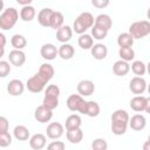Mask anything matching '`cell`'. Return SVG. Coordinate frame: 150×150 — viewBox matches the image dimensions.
<instances>
[{
  "label": "cell",
  "mask_w": 150,
  "mask_h": 150,
  "mask_svg": "<svg viewBox=\"0 0 150 150\" xmlns=\"http://www.w3.org/2000/svg\"><path fill=\"white\" fill-rule=\"evenodd\" d=\"M19 19V12L14 7L6 8L0 14V28L2 30H9L14 27Z\"/></svg>",
  "instance_id": "6da1fadb"
},
{
  "label": "cell",
  "mask_w": 150,
  "mask_h": 150,
  "mask_svg": "<svg viewBox=\"0 0 150 150\" xmlns=\"http://www.w3.org/2000/svg\"><path fill=\"white\" fill-rule=\"evenodd\" d=\"M128 33L134 39H143L150 34V22L146 20L135 21L130 25Z\"/></svg>",
  "instance_id": "7a4b0ae2"
},
{
  "label": "cell",
  "mask_w": 150,
  "mask_h": 150,
  "mask_svg": "<svg viewBox=\"0 0 150 150\" xmlns=\"http://www.w3.org/2000/svg\"><path fill=\"white\" fill-rule=\"evenodd\" d=\"M67 107L70 111H77L81 114H86V107H87V101L83 100V96L80 94H71L67 98Z\"/></svg>",
  "instance_id": "3957f363"
},
{
  "label": "cell",
  "mask_w": 150,
  "mask_h": 150,
  "mask_svg": "<svg viewBox=\"0 0 150 150\" xmlns=\"http://www.w3.org/2000/svg\"><path fill=\"white\" fill-rule=\"evenodd\" d=\"M130 108L137 112L145 111L150 114V98L144 97L142 95H136L130 100Z\"/></svg>",
  "instance_id": "277c9868"
},
{
  "label": "cell",
  "mask_w": 150,
  "mask_h": 150,
  "mask_svg": "<svg viewBox=\"0 0 150 150\" xmlns=\"http://www.w3.org/2000/svg\"><path fill=\"white\" fill-rule=\"evenodd\" d=\"M47 83L38 75V74H35V75H33L32 77H29L28 80H27V82H26V88L30 91V93H40V91H42L43 89H45V86H46Z\"/></svg>",
  "instance_id": "5b68a950"
},
{
  "label": "cell",
  "mask_w": 150,
  "mask_h": 150,
  "mask_svg": "<svg viewBox=\"0 0 150 150\" xmlns=\"http://www.w3.org/2000/svg\"><path fill=\"white\" fill-rule=\"evenodd\" d=\"M129 89L131 90L132 94L141 95L146 89V81L142 76H135L129 82Z\"/></svg>",
  "instance_id": "8992f818"
},
{
  "label": "cell",
  "mask_w": 150,
  "mask_h": 150,
  "mask_svg": "<svg viewBox=\"0 0 150 150\" xmlns=\"http://www.w3.org/2000/svg\"><path fill=\"white\" fill-rule=\"evenodd\" d=\"M53 117V110L46 108L43 104L39 105L34 111V118L40 123H47Z\"/></svg>",
  "instance_id": "52a82bcc"
},
{
  "label": "cell",
  "mask_w": 150,
  "mask_h": 150,
  "mask_svg": "<svg viewBox=\"0 0 150 150\" xmlns=\"http://www.w3.org/2000/svg\"><path fill=\"white\" fill-rule=\"evenodd\" d=\"M76 89L81 96H90L95 91V84L90 80H82L77 83Z\"/></svg>",
  "instance_id": "ba28073f"
},
{
  "label": "cell",
  "mask_w": 150,
  "mask_h": 150,
  "mask_svg": "<svg viewBox=\"0 0 150 150\" xmlns=\"http://www.w3.org/2000/svg\"><path fill=\"white\" fill-rule=\"evenodd\" d=\"M8 61L11 64H13L15 67H21L26 62V54L21 49H14V50L9 52Z\"/></svg>",
  "instance_id": "9c48e42d"
},
{
  "label": "cell",
  "mask_w": 150,
  "mask_h": 150,
  "mask_svg": "<svg viewBox=\"0 0 150 150\" xmlns=\"http://www.w3.org/2000/svg\"><path fill=\"white\" fill-rule=\"evenodd\" d=\"M128 125L135 130V131H141L145 128L146 125V118L144 115H141V114H136L134 115L131 118H129L128 121Z\"/></svg>",
  "instance_id": "30bf717a"
},
{
  "label": "cell",
  "mask_w": 150,
  "mask_h": 150,
  "mask_svg": "<svg viewBox=\"0 0 150 150\" xmlns=\"http://www.w3.org/2000/svg\"><path fill=\"white\" fill-rule=\"evenodd\" d=\"M47 136L50 138V139H59L62 135H63V131H64V128L61 123L59 122H52L48 127H47Z\"/></svg>",
  "instance_id": "8fae6325"
},
{
  "label": "cell",
  "mask_w": 150,
  "mask_h": 150,
  "mask_svg": "<svg viewBox=\"0 0 150 150\" xmlns=\"http://www.w3.org/2000/svg\"><path fill=\"white\" fill-rule=\"evenodd\" d=\"M23 90H25V84L22 83L21 80L14 79L7 83V91L12 96H20L23 93Z\"/></svg>",
  "instance_id": "7c38bea8"
},
{
  "label": "cell",
  "mask_w": 150,
  "mask_h": 150,
  "mask_svg": "<svg viewBox=\"0 0 150 150\" xmlns=\"http://www.w3.org/2000/svg\"><path fill=\"white\" fill-rule=\"evenodd\" d=\"M40 54L45 60L52 61L57 55V48L53 43H45V45H42V47L40 49Z\"/></svg>",
  "instance_id": "4fadbf2b"
},
{
  "label": "cell",
  "mask_w": 150,
  "mask_h": 150,
  "mask_svg": "<svg viewBox=\"0 0 150 150\" xmlns=\"http://www.w3.org/2000/svg\"><path fill=\"white\" fill-rule=\"evenodd\" d=\"M54 73H55L54 71V68H53V66L50 63H42L40 66V68H39V70H38L36 74L47 83L48 81H50L53 79Z\"/></svg>",
  "instance_id": "5bb4252c"
},
{
  "label": "cell",
  "mask_w": 150,
  "mask_h": 150,
  "mask_svg": "<svg viewBox=\"0 0 150 150\" xmlns=\"http://www.w3.org/2000/svg\"><path fill=\"white\" fill-rule=\"evenodd\" d=\"M73 36V29L69 26H61L59 29H56V39L57 41H60L61 43H66L68 42Z\"/></svg>",
  "instance_id": "9a60e30c"
},
{
  "label": "cell",
  "mask_w": 150,
  "mask_h": 150,
  "mask_svg": "<svg viewBox=\"0 0 150 150\" xmlns=\"http://www.w3.org/2000/svg\"><path fill=\"white\" fill-rule=\"evenodd\" d=\"M90 53L91 55L94 56L95 60H103L107 57L108 55V48L103 43H96V45H93L91 48H90Z\"/></svg>",
  "instance_id": "2e32d148"
},
{
  "label": "cell",
  "mask_w": 150,
  "mask_h": 150,
  "mask_svg": "<svg viewBox=\"0 0 150 150\" xmlns=\"http://www.w3.org/2000/svg\"><path fill=\"white\" fill-rule=\"evenodd\" d=\"M47 138L43 134H35L29 138V146L34 150H41L46 146Z\"/></svg>",
  "instance_id": "e0dca14e"
},
{
  "label": "cell",
  "mask_w": 150,
  "mask_h": 150,
  "mask_svg": "<svg viewBox=\"0 0 150 150\" xmlns=\"http://www.w3.org/2000/svg\"><path fill=\"white\" fill-rule=\"evenodd\" d=\"M94 25L108 32L111 28V26H112V20H111V18L108 14H98L95 18Z\"/></svg>",
  "instance_id": "ac0fdd59"
},
{
  "label": "cell",
  "mask_w": 150,
  "mask_h": 150,
  "mask_svg": "<svg viewBox=\"0 0 150 150\" xmlns=\"http://www.w3.org/2000/svg\"><path fill=\"white\" fill-rule=\"evenodd\" d=\"M130 70V64L127 61L118 60L112 66V73L117 76H125Z\"/></svg>",
  "instance_id": "d6986e66"
},
{
  "label": "cell",
  "mask_w": 150,
  "mask_h": 150,
  "mask_svg": "<svg viewBox=\"0 0 150 150\" xmlns=\"http://www.w3.org/2000/svg\"><path fill=\"white\" fill-rule=\"evenodd\" d=\"M75 54V49L69 43H62L59 49H57V55L62 59V60H70Z\"/></svg>",
  "instance_id": "ffe728a7"
},
{
  "label": "cell",
  "mask_w": 150,
  "mask_h": 150,
  "mask_svg": "<svg viewBox=\"0 0 150 150\" xmlns=\"http://www.w3.org/2000/svg\"><path fill=\"white\" fill-rule=\"evenodd\" d=\"M53 14L52 8H42L38 13V21L42 27H49L50 26V18Z\"/></svg>",
  "instance_id": "44dd1931"
},
{
  "label": "cell",
  "mask_w": 150,
  "mask_h": 150,
  "mask_svg": "<svg viewBox=\"0 0 150 150\" xmlns=\"http://www.w3.org/2000/svg\"><path fill=\"white\" fill-rule=\"evenodd\" d=\"M35 15H36V11L32 5L22 6V8L20 11V18L22 19V21L29 22L35 18Z\"/></svg>",
  "instance_id": "7402d4cb"
},
{
  "label": "cell",
  "mask_w": 150,
  "mask_h": 150,
  "mask_svg": "<svg viewBox=\"0 0 150 150\" xmlns=\"http://www.w3.org/2000/svg\"><path fill=\"white\" fill-rule=\"evenodd\" d=\"M76 20H77L86 29L91 28V27L94 26V21H95L93 14L89 13V12H82V13L76 18Z\"/></svg>",
  "instance_id": "603a6c76"
},
{
  "label": "cell",
  "mask_w": 150,
  "mask_h": 150,
  "mask_svg": "<svg viewBox=\"0 0 150 150\" xmlns=\"http://www.w3.org/2000/svg\"><path fill=\"white\" fill-rule=\"evenodd\" d=\"M67 139L71 143V144H77L82 141L83 138V131L81 130V128H76V129H70L67 130Z\"/></svg>",
  "instance_id": "cb8c5ba5"
},
{
  "label": "cell",
  "mask_w": 150,
  "mask_h": 150,
  "mask_svg": "<svg viewBox=\"0 0 150 150\" xmlns=\"http://www.w3.org/2000/svg\"><path fill=\"white\" fill-rule=\"evenodd\" d=\"M82 124V120L77 114H71L66 118V130H70V129H76V128H81Z\"/></svg>",
  "instance_id": "d4e9b609"
},
{
  "label": "cell",
  "mask_w": 150,
  "mask_h": 150,
  "mask_svg": "<svg viewBox=\"0 0 150 150\" xmlns=\"http://www.w3.org/2000/svg\"><path fill=\"white\" fill-rule=\"evenodd\" d=\"M13 135H14L15 139H18V141H27L29 138V130L27 127L20 124L14 128Z\"/></svg>",
  "instance_id": "484cf974"
},
{
  "label": "cell",
  "mask_w": 150,
  "mask_h": 150,
  "mask_svg": "<svg viewBox=\"0 0 150 150\" xmlns=\"http://www.w3.org/2000/svg\"><path fill=\"white\" fill-rule=\"evenodd\" d=\"M63 21H64V16L61 12H55L53 11L52 18H50V28L53 29H59L61 26H63Z\"/></svg>",
  "instance_id": "4316f807"
},
{
  "label": "cell",
  "mask_w": 150,
  "mask_h": 150,
  "mask_svg": "<svg viewBox=\"0 0 150 150\" xmlns=\"http://www.w3.org/2000/svg\"><path fill=\"white\" fill-rule=\"evenodd\" d=\"M128 128V122H121V121H111V131L116 136L124 135Z\"/></svg>",
  "instance_id": "83f0119b"
},
{
  "label": "cell",
  "mask_w": 150,
  "mask_h": 150,
  "mask_svg": "<svg viewBox=\"0 0 150 150\" xmlns=\"http://www.w3.org/2000/svg\"><path fill=\"white\" fill-rule=\"evenodd\" d=\"M100 111H101V108H100L97 102H95V101H88L87 102L84 115H87L89 117H96L100 115Z\"/></svg>",
  "instance_id": "f1b7e54d"
},
{
  "label": "cell",
  "mask_w": 150,
  "mask_h": 150,
  "mask_svg": "<svg viewBox=\"0 0 150 150\" xmlns=\"http://www.w3.org/2000/svg\"><path fill=\"white\" fill-rule=\"evenodd\" d=\"M77 43L82 49H90L91 46L94 45V40L91 35L83 33V34H80V38L77 39Z\"/></svg>",
  "instance_id": "f546056e"
},
{
  "label": "cell",
  "mask_w": 150,
  "mask_h": 150,
  "mask_svg": "<svg viewBox=\"0 0 150 150\" xmlns=\"http://www.w3.org/2000/svg\"><path fill=\"white\" fill-rule=\"evenodd\" d=\"M118 55L121 57V60L123 61H132L135 59V52L131 47H120L118 49Z\"/></svg>",
  "instance_id": "4dcf8cb0"
},
{
  "label": "cell",
  "mask_w": 150,
  "mask_h": 150,
  "mask_svg": "<svg viewBox=\"0 0 150 150\" xmlns=\"http://www.w3.org/2000/svg\"><path fill=\"white\" fill-rule=\"evenodd\" d=\"M134 38L129 33H121L117 36V45L120 47H131L134 45Z\"/></svg>",
  "instance_id": "1f68e13d"
},
{
  "label": "cell",
  "mask_w": 150,
  "mask_h": 150,
  "mask_svg": "<svg viewBox=\"0 0 150 150\" xmlns=\"http://www.w3.org/2000/svg\"><path fill=\"white\" fill-rule=\"evenodd\" d=\"M11 43L14 47V49H23L27 45V40L21 34H14L11 39Z\"/></svg>",
  "instance_id": "d6a6232c"
},
{
  "label": "cell",
  "mask_w": 150,
  "mask_h": 150,
  "mask_svg": "<svg viewBox=\"0 0 150 150\" xmlns=\"http://www.w3.org/2000/svg\"><path fill=\"white\" fill-rule=\"evenodd\" d=\"M131 70H132V73L136 75V76H142V75H144L145 74V71H146V66H145V63L143 62V61H141V60H136V61H134L132 63H131Z\"/></svg>",
  "instance_id": "836d02e7"
},
{
  "label": "cell",
  "mask_w": 150,
  "mask_h": 150,
  "mask_svg": "<svg viewBox=\"0 0 150 150\" xmlns=\"http://www.w3.org/2000/svg\"><path fill=\"white\" fill-rule=\"evenodd\" d=\"M42 104H43L46 108H48V109H50V110H54V109L57 108V105H59V97H57V96L46 95V94H45Z\"/></svg>",
  "instance_id": "e575fe53"
},
{
  "label": "cell",
  "mask_w": 150,
  "mask_h": 150,
  "mask_svg": "<svg viewBox=\"0 0 150 150\" xmlns=\"http://www.w3.org/2000/svg\"><path fill=\"white\" fill-rule=\"evenodd\" d=\"M111 121H121V122H128L129 121V114L123 109H117L111 115Z\"/></svg>",
  "instance_id": "d590c367"
},
{
  "label": "cell",
  "mask_w": 150,
  "mask_h": 150,
  "mask_svg": "<svg viewBox=\"0 0 150 150\" xmlns=\"http://www.w3.org/2000/svg\"><path fill=\"white\" fill-rule=\"evenodd\" d=\"M107 35H108V32L107 30H104V29H102V28H100V27H97L95 25L91 27V36L94 39H96V40H103V39L107 38Z\"/></svg>",
  "instance_id": "8d00e7d4"
},
{
  "label": "cell",
  "mask_w": 150,
  "mask_h": 150,
  "mask_svg": "<svg viewBox=\"0 0 150 150\" xmlns=\"http://www.w3.org/2000/svg\"><path fill=\"white\" fill-rule=\"evenodd\" d=\"M93 150H105L108 148V143L104 138H96L91 143Z\"/></svg>",
  "instance_id": "74e56055"
},
{
  "label": "cell",
  "mask_w": 150,
  "mask_h": 150,
  "mask_svg": "<svg viewBox=\"0 0 150 150\" xmlns=\"http://www.w3.org/2000/svg\"><path fill=\"white\" fill-rule=\"evenodd\" d=\"M12 144V136L8 131L6 132H1L0 134V146L1 148H6L8 145Z\"/></svg>",
  "instance_id": "f35d334b"
},
{
  "label": "cell",
  "mask_w": 150,
  "mask_h": 150,
  "mask_svg": "<svg viewBox=\"0 0 150 150\" xmlns=\"http://www.w3.org/2000/svg\"><path fill=\"white\" fill-rule=\"evenodd\" d=\"M11 73V63L8 61L0 60V77H6Z\"/></svg>",
  "instance_id": "ab89813d"
},
{
  "label": "cell",
  "mask_w": 150,
  "mask_h": 150,
  "mask_svg": "<svg viewBox=\"0 0 150 150\" xmlns=\"http://www.w3.org/2000/svg\"><path fill=\"white\" fill-rule=\"evenodd\" d=\"M45 94L46 95H53V96H57L59 97V95H60V88L56 84H49L46 88Z\"/></svg>",
  "instance_id": "60d3db41"
},
{
  "label": "cell",
  "mask_w": 150,
  "mask_h": 150,
  "mask_svg": "<svg viewBox=\"0 0 150 150\" xmlns=\"http://www.w3.org/2000/svg\"><path fill=\"white\" fill-rule=\"evenodd\" d=\"M47 148L49 150H64L66 144L63 142H61V141H54V142L49 143Z\"/></svg>",
  "instance_id": "b9f144b4"
},
{
  "label": "cell",
  "mask_w": 150,
  "mask_h": 150,
  "mask_svg": "<svg viewBox=\"0 0 150 150\" xmlns=\"http://www.w3.org/2000/svg\"><path fill=\"white\" fill-rule=\"evenodd\" d=\"M110 0H91V5L96 8H105L107 6H109Z\"/></svg>",
  "instance_id": "7bdbcfd3"
},
{
  "label": "cell",
  "mask_w": 150,
  "mask_h": 150,
  "mask_svg": "<svg viewBox=\"0 0 150 150\" xmlns=\"http://www.w3.org/2000/svg\"><path fill=\"white\" fill-rule=\"evenodd\" d=\"M9 128V122L5 116H0V134L8 131Z\"/></svg>",
  "instance_id": "ee69618b"
},
{
  "label": "cell",
  "mask_w": 150,
  "mask_h": 150,
  "mask_svg": "<svg viewBox=\"0 0 150 150\" xmlns=\"http://www.w3.org/2000/svg\"><path fill=\"white\" fill-rule=\"evenodd\" d=\"M6 42H7V39H6L5 34L0 33V47H5L6 46Z\"/></svg>",
  "instance_id": "f6af8a7d"
},
{
  "label": "cell",
  "mask_w": 150,
  "mask_h": 150,
  "mask_svg": "<svg viewBox=\"0 0 150 150\" xmlns=\"http://www.w3.org/2000/svg\"><path fill=\"white\" fill-rule=\"evenodd\" d=\"M16 2L21 6H27V5H30L33 2V0H16Z\"/></svg>",
  "instance_id": "bcb514c9"
},
{
  "label": "cell",
  "mask_w": 150,
  "mask_h": 150,
  "mask_svg": "<svg viewBox=\"0 0 150 150\" xmlns=\"http://www.w3.org/2000/svg\"><path fill=\"white\" fill-rule=\"evenodd\" d=\"M4 54H5V47H0V59L4 56Z\"/></svg>",
  "instance_id": "7dc6e473"
},
{
  "label": "cell",
  "mask_w": 150,
  "mask_h": 150,
  "mask_svg": "<svg viewBox=\"0 0 150 150\" xmlns=\"http://www.w3.org/2000/svg\"><path fill=\"white\" fill-rule=\"evenodd\" d=\"M4 6H5L4 5V0H0V13L4 11Z\"/></svg>",
  "instance_id": "c3c4849f"
},
{
  "label": "cell",
  "mask_w": 150,
  "mask_h": 150,
  "mask_svg": "<svg viewBox=\"0 0 150 150\" xmlns=\"http://www.w3.org/2000/svg\"><path fill=\"white\" fill-rule=\"evenodd\" d=\"M144 150H149V141L145 142V144H144Z\"/></svg>",
  "instance_id": "681fc988"
}]
</instances>
